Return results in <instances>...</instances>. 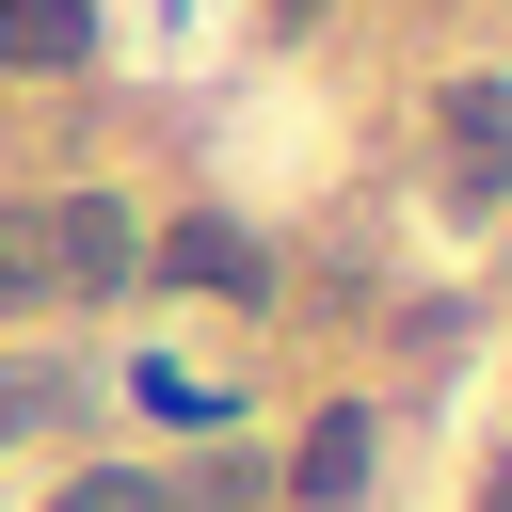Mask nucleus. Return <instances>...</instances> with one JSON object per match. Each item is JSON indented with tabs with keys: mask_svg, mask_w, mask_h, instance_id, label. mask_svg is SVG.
<instances>
[{
	"mask_svg": "<svg viewBox=\"0 0 512 512\" xmlns=\"http://www.w3.org/2000/svg\"><path fill=\"white\" fill-rule=\"evenodd\" d=\"M480 512H512V464H496V496H480Z\"/></svg>",
	"mask_w": 512,
	"mask_h": 512,
	"instance_id": "nucleus-11",
	"label": "nucleus"
},
{
	"mask_svg": "<svg viewBox=\"0 0 512 512\" xmlns=\"http://www.w3.org/2000/svg\"><path fill=\"white\" fill-rule=\"evenodd\" d=\"M320 16H336V0H272V32H320Z\"/></svg>",
	"mask_w": 512,
	"mask_h": 512,
	"instance_id": "nucleus-10",
	"label": "nucleus"
},
{
	"mask_svg": "<svg viewBox=\"0 0 512 512\" xmlns=\"http://www.w3.org/2000/svg\"><path fill=\"white\" fill-rule=\"evenodd\" d=\"M432 128H448V208H496V192H512V80H496V64L448 80Z\"/></svg>",
	"mask_w": 512,
	"mask_h": 512,
	"instance_id": "nucleus-4",
	"label": "nucleus"
},
{
	"mask_svg": "<svg viewBox=\"0 0 512 512\" xmlns=\"http://www.w3.org/2000/svg\"><path fill=\"white\" fill-rule=\"evenodd\" d=\"M0 64L16 80H80L96 64V0H0Z\"/></svg>",
	"mask_w": 512,
	"mask_h": 512,
	"instance_id": "nucleus-5",
	"label": "nucleus"
},
{
	"mask_svg": "<svg viewBox=\"0 0 512 512\" xmlns=\"http://www.w3.org/2000/svg\"><path fill=\"white\" fill-rule=\"evenodd\" d=\"M48 288L64 304H128L144 288V208L128 192H48Z\"/></svg>",
	"mask_w": 512,
	"mask_h": 512,
	"instance_id": "nucleus-1",
	"label": "nucleus"
},
{
	"mask_svg": "<svg viewBox=\"0 0 512 512\" xmlns=\"http://www.w3.org/2000/svg\"><path fill=\"white\" fill-rule=\"evenodd\" d=\"M160 480H176V512H256V496H272L256 448H208V464H160Z\"/></svg>",
	"mask_w": 512,
	"mask_h": 512,
	"instance_id": "nucleus-7",
	"label": "nucleus"
},
{
	"mask_svg": "<svg viewBox=\"0 0 512 512\" xmlns=\"http://www.w3.org/2000/svg\"><path fill=\"white\" fill-rule=\"evenodd\" d=\"M368 464H384V400H320V416H304V448L272 464V496H288V512H352V496H368Z\"/></svg>",
	"mask_w": 512,
	"mask_h": 512,
	"instance_id": "nucleus-3",
	"label": "nucleus"
},
{
	"mask_svg": "<svg viewBox=\"0 0 512 512\" xmlns=\"http://www.w3.org/2000/svg\"><path fill=\"white\" fill-rule=\"evenodd\" d=\"M48 416H80V368H0V448L48 432Z\"/></svg>",
	"mask_w": 512,
	"mask_h": 512,
	"instance_id": "nucleus-9",
	"label": "nucleus"
},
{
	"mask_svg": "<svg viewBox=\"0 0 512 512\" xmlns=\"http://www.w3.org/2000/svg\"><path fill=\"white\" fill-rule=\"evenodd\" d=\"M144 272L224 288V304H272V240H256L240 208H176V224H144Z\"/></svg>",
	"mask_w": 512,
	"mask_h": 512,
	"instance_id": "nucleus-2",
	"label": "nucleus"
},
{
	"mask_svg": "<svg viewBox=\"0 0 512 512\" xmlns=\"http://www.w3.org/2000/svg\"><path fill=\"white\" fill-rule=\"evenodd\" d=\"M48 512H176L160 464H96V480H48Z\"/></svg>",
	"mask_w": 512,
	"mask_h": 512,
	"instance_id": "nucleus-8",
	"label": "nucleus"
},
{
	"mask_svg": "<svg viewBox=\"0 0 512 512\" xmlns=\"http://www.w3.org/2000/svg\"><path fill=\"white\" fill-rule=\"evenodd\" d=\"M32 304H64L48 288V192H0V320H32Z\"/></svg>",
	"mask_w": 512,
	"mask_h": 512,
	"instance_id": "nucleus-6",
	"label": "nucleus"
}]
</instances>
